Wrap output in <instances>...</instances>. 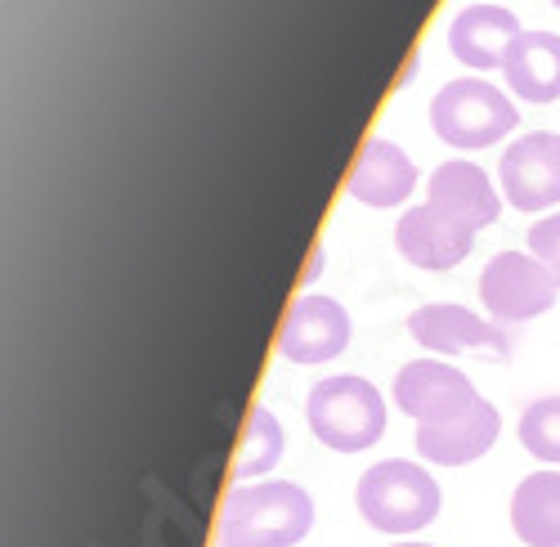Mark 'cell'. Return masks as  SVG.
Wrapping results in <instances>:
<instances>
[{
    "mask_svg": "<svg viewBox=\"0 0 560 547\" xmlns=\"http://www.w3.org/2000/svg\"><path fill=\"white\" fill-rule=\"evenodd\" d=\"M560 283L542 269V260L521 252H498L480 274V301L502 324H525L556 305Z\"/></svg>",
    "mask_w": 560,
    "mask_h": 547,
    "instance_id": "obj_5",
    "label": "cell"
},
{
    "mask_svg": "<svg viewBox=\"0 0 560 547\" xmlns=\"http://www.w3.org/2000/svg\"><path fill=\"white\" fill-rule=\"evenodd\" d=\"M427 189H431V202L440 211H448L462 224H471V230L493 224L498 211H502V198L493 194L489 175L476 162H444V166H435Z\"/></svg>",
    "mask_w": 560,
    "mask_h": 547,
    "instance_id": "obj_14",
    "label": "cell"
},
{
    "mask_svg": "<svg viewBox=\"0 0 560 547\" xmlns=\"http://www.w3.org/2000/svg\"><path fill=\"white\" fill-rule=\"evenodd\" d=\"M502 198L516 211H547L560 202V135L534 130L506 144L498 162Z\"/></svg>",
    "mask_w": 560,
    "mask_h": 547,
    "instance_id": "obj_6",
    "label": "cell"
},
{
    "mask_svg": "<svg viewBox=\"0 0 560 547\" xmlns=\"http://www.w3.org/2000/svg\"><path fill=\"white\" fill-rule=\"evenodd\" d=\"M431 126L453 149H489L521 126V113L485 77H457L431 100Z\"/></svg>",
    "mask_w": 560,
    "mask_h": 547,
    "instance_id": "obj_4",
    "label": "cell"
},
{
    "mask_svg": "<svg viewBox=\"0 0 560 547\" xmlns=\"http://www.w3.org/2000/svg\"><path fill=\"white\" fill-rule=\"evenodd\" d=\"M551 5H556V10H560V0H551Z\"/></svg>",
    "mask_w": 560,
    "mask_h": 547,
    "instance_id": "obj_22",
    "label": "cell"
},
{
    "mask_svg": "<svg viewBox=\"0 0 560 547\" xmlns=\"http://www.w3.org/2000/svg\"><path fill=\"white\" fill-rule=\"evenodd\" d=\"M480 395L471 386V377L457 373L444 359H412L395 377V404L399 414H408L417 427L427 422H448L457 414H466Z\"/></svg>",
    "mask_w": 560,
    "mask_h": 547,
    "instance_id": "obj_7",
    "label": "cell"
},
{
    "mask_svg": "<svg viewBox=\"0 0 560 547\" xmlns=\"http://www.w3.org/2000/svg\"><path fill=\"white\" fill-rule=\"evenodd\" d=\"M521 444L538 463L560 467V395H542L525 408L521 418Z\"/></svg>",
    "mask_w": 560,
    "mask_h": 547,
    "instance_id": "obj_18",
    "label": "cell"
},
{
    "mask_svg": "<svg viewBox=\"0 0 560 547\" xmlns=\"http://www.w3.org/2000/svg\"><path fill=\"white\" fill-rule=\"evenodd\" d=\"M525 32H521V19L502 10V5H466L453 23H448V50L453 59H462L471 72H493V68H506V55Z\"/></svg>",
    "mask_w": 560,
    "mask_h": 547,
    "instance_id": "obj_10",
    "label": "cell"
},
{
    "mask_svg": "<svg viewBox=\"0 0 560 547\" xmlns=\"http://www.w3.org/2000/svg\"><path fill=\"white\" fill-rule=\"evenodd\" d=\"M511 529L525 547H560V472L542 467L511 493Z\"/></svg>",
    "mask_w": 560,
    "mask_h": 547,
    "instance_id": "obj_16",
    "label": "cell"
},
{
    "mask_svg": "<svg viewBox=\"0 0 560 547\" xmlns=\"http://www.w3.org/2000/svg\"><path fill=\"white\" fill-rule=\"evenodd\" d=\"M408 333H412V341H422L427 350H440V354H466V350H493L498 359L511 354L506 333L498 324H485L480 314H471L466 305H453V301L412 310Z\"/></svg>",
    "mask_w": 560,
    "mask_h": 547,
    "instance_id": "obj_12",
    "label": "cell"
},
{
    "mask_svg": "<svg viewBox=\"0 0 560 547\" xmlns=\"http://www.w3.org/2000/svg\"><path fill=\"white\" fill-rule=\"evenodd\" d=\"M346 189L363 207H399L417 189V162L390 140H368L354 158Z\"/></svg>",
    "mask_w": 560,
    "mask_h": 547,
    "instance_id": "obj_13",
    "label": "cell"
},
{
    "mask_svg": "<svg viewBox=\"0 0 560 547\" xmlns=\"http://www.w3.org/2000/svg\"><path fill=\"white\" fill-rule=\"evenodd\" d=\"M283 458V422L269 408H252L243 427V449H238V480L269 476Z\"/></svg>",
    "mask_w": 560,
    "mask_h": 547,
    "instance_id": "obj_17",
    "label": "cell"
},
{
    "mask_svg": "<svg viewBox=\"0 0 560 547\" xmlns=\"http://www.w3.org/2000/svg\"><path fill=\"white\" fill-rule=\"evenodd\" d=\"M395 247L408 265L417 269H431V274H444L453 269L457 260L471 256L476 247V230L471 224L453 220L448 211H440L435 202H422V207H408L395 224Z\"/></svg>",
    "mask_w": 560,
    "mask_h": 547,
    "instance_id": "obj_8",
    "label": "cell"
},
{
    "mask_svg": "<svg viewBox=\"0 0 560 547\" xmlns=\"http://www.w3.org/2000/svg\"><path fill=\"white\" fill-rule=\"evenodd\" d=\"M390 547H431V543H390Z\"/></svg>",
    "mask_w": 560,
    "mask_h": 547,
    "instance_id": "obj_21",
    "label": "cell"
},
{
    "mask_svg": "<svg viewBox=\"0 0 560 547\" xmlns=\"http://www.w3.org/2000/svg\"><path fill=\"white\" fill-rule=\"evenodd\" d=\"M305 418L318 444L337 453L372 449L386 435V404L363 377H323L305 399Z\"/></svg>",
    "mask_w": 560,
    "mask_h": 547,
    "instance_id": "obj_3",
    "label": "cell"
},
{
    "mask_svg": "<svg viewBox=\"0 0 560 547\" xmlns=\"http://www.w3.org/2000/svg\"><path fill=\"white\" fill-rule=\"evenodd\" d=\"M318 274H323V247L314 243V252H310V265L301 269V288H310V283L318 279Z\"/></svg>",
    "mask_w": 560,
    "mask_h": 547,
    "instance_id": "obj_20",
    "label": "cell"
},
{
    "mask_svg": "<svg viewBox=\"0 0 560 547\" xmlns=\"http://www.w3.org/2000/svg\"><path fill=\"white\" fill-rule=\"evenodd\" d=\"M529 256L542 260V269L560 283V211L556 216H542L534 230H529Z\"/></svg>",
    "mask_w": 560,
    "mask_h": 547,
    "instance_id": "obj_19",
    "label": "cell"
},
{
    "mask_svg": "<svg viewBox=\"0 0 560 547\" xmlns=\"http://www.w3.org/2000/svg\"><path fill=\"white\" fill-rule=\"evenodd\" d=\"M354 503L363 521L382 534H417L440 516V485L427 467L408 458H386L359 476Z\"/></svg>",
    "mask_w": 560,
    "mask_h": 547,
    "instance_id": "obj_2",
    "label": "cell"
},
{
    "mask_svg": "<svg viewBox=\"0 0 560 547\" xmlns=\"http://www.w3.org/2000/svg\"><path fill=\"white\" fill-rule=\"evenodd\" d=\"M498 431H502L498 408L489 399H476L466 414H457L448 422L417 427V453H422L427 463H435V467H466V463L485 458V453L493 449Z\"/></svg>",
    "mask_w": 560,
    "mask_h": 547,
    "instance_id": "obj_11",
    "label": "cell"
},
{
    "mask_svg": "<svg viewBox=\"0 0 560 547\" xmlns=\"http://www.w3.org/2000/svg\"><path fill=\"white\" fill-rule=\"evenodd\" d=\"M350 346V314L332 296H296L278 328V354L292 363H328Z\"/></svg>",
    "mask_w": 560,
    "mask_h": 547,
    "instance_id": "obj_9",
    "label": "cell"
},
{
    "mask_svg": "<svg viewBox=\"0 0 560 547\" xmlns=\"http://www.w3.org/2000/svg\"><path fill=\"white\" fill-rule=\"evenodd\" d=\"M314 529V498L292 480L233 485L220 512V547H296Z\"/></svg>",
    "mask_w": 560,
    "mask_h": 547,
    "instance_id": "obj_1",
    "label": "cell"
},
{
    "mask_svg": "<svg viewBox=\"0 0 560 547\" xmlns=\"http://www.w3.org/2000/svg\"><path fill=\"white\" fill-rule=\"evenodd\" d=\"M506 90H516L525 104H556L560 100V36L556 32H525L506 55Z\"/></svg>",
    "mask_w": 560,
    "mask_h": 547,
    "instance_id": "obj_15",
    "label": "cell"
}]
</instances>
